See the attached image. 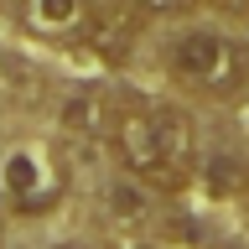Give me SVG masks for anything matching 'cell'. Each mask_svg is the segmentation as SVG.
<instances>
[{
	"label": "cell",
	"mask_w": 249,
	"mask_h": 249,
	"mask_svg": "<svg viewBox=\"0 0 249 249\" xmlns=\"http://www.w3.org/2000/svg\"><path fill=\"white\" fill-rule=\"evenodd\" d=\"M109 140L120 166L156 192H182L197 171V130L171 104H120Z\"/></svg>",
	"instance_id": "cell-1"
},
{
	"label": "cell",
	"mask_w": 249,
	"mask_h": 249,
	"mask_svg": "<svg viewBox=\"0 0 249 249\" xmlns=\"http://www.w3.org/2000/svg\"><path fill=\"white\" fill-rule=\"evenodd\" d=\"M244 68H249L244 47L218 26H187L166 42V73L202 99H233L244 83Z\"/></svg>",
	"instance_id": "cell-2"
},
{
	"label": "cell",
	"mask_w": 249,
	"mask_h": 249,
	"mask_svg": "<svg viewBox=\"0 0 249 249\" xmlns=\"http://www.w3.org/2000/svg\"><path fill=\"white\" fill-rule=\"evenodd\" d=\"M68 192V171L47 145H11L0 156V202L16 213H47Z\"/></svg>",
	"instance_id": "cell-3"
},
{
	"label": "cell",
	"mask_w": 249,
	"mask_h": 249,
	"mask_svg": "<svg viewBox=\"0 0 249 249\" xmlns=\"http://www.w3.org/2000/svg\"><path fill=\"white\" fill-rule=\"evenodd\" d=\"M135 36H140V0H104V5H93L89 26H83V42L109 62H124L135 52Z\"/></svg>",
	"instance_id": "cell-4"
},
{
	"label": "cell",
	"mask_w": 249,
	"mask_h": 249,
	"mask_svg": "<svg viewBox=\"0 0 249 249\" xmlns=\"http://www.w3.org/2000/svg\"><path fill=\"white\" fill-rule=\"evenodd\" d=\"M89 16H93V0H21V21L36 36H52V42L83 36Z\"/></svg>",
	"instance_id": "cell-5"
},
{
	"label": "cell",
	"mask_w": 249,
	"mask_h": 249,
	"mask_svg": "<svg viewBox=\"0 0 249 249\" xmlns=\"http://www.w3.org/2000/svg\"><path fill=\"white\" fill-rule=\"evenodd\" d=\"M114 114H120V104H114L109 89H83V93H73L62 104V124L73 135H109L114 130Z\"/></svg>",
	"instance_id": "cell-6"
},
{
	"label": "cell",
	"mask_w": 249,
	"mask_h": 249,
	"mask_svg": "<svg viewBox=\"0 0 249 249\" xmlns=\"http://www.w3.org/2000/svg\"><path fill=\"white\" fill-rule=\"evenodd\" d=\"M151 192H156V187H145L140 177H130V171H124V182L109 187V213L120 218V223H140V218H145V202H151Z\"/></svg>",
	"instance_id": "cell-7"
},
{
	"label": "cell",
	"mask_w": 249,
	"mask_h": 249,
	"mask_svg": "<svg viewBox=\"0 0 249 249\" xmlns=\"http://www.w3.org/2000/svg\"><path fill=\"white\" fill-rule=\"evenodd\" d=\"M202 5L218 16H249V0H202Z\"/></svg>",
	"instance_id": "cell-8"
},
{
	"label": "cell",
	"mask_w": 249,
	"mask_h": 249,
	"mask_svg": "<svg viewBox=\"0 0 249 249\" xmlns=\"http://www.w3.org/2000/svg\"><path fill=\"white\" fill-rule=\"evenodd\" d=\"M187 0H140V11H151V16H171V11H182Z\"/></svg>",
	"instance_id": "cell-9"
},
{
	"label": "cell",
	"mask_w": 249,
	"mask_h": 249,
	"mask_svg": "<svg viewBox=\"0 0 249 249\" xmlns=\"http://www.w3.org/2000/svg\"><path fill=\"white\" fill-rule=\"evenodd\" d=\"M52 249H93V244H83V239H68V244H52Z\"/></svg>",
	"instance_id": "cell-10"
},
{
	"label": "cell",
	"mask_w": 249,
	"mask_h": 249,
	"mask_svg": "<svg viewBox=\"0 0 249 249\" xmlns=\"http://www.w3.org/2000/svg\"><path fill=\"white\" fill-rule=\"evenodd\" d=\"M213 249H239V244H213Z\"/></svg>",
	"instance_id": "cell-11"
}]
</instances>
